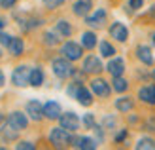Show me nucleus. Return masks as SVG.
Segmentation results:
<instances>
[{
	"instance_id": "obj_1",
	"label": "nucleus",
	"mask_w": 155,
	"mask_h": 150,
	"mask_svg": "<svg viewBox=\"0 0 155 150\" xmlns=\"http://www.w3.org/2000/svg\"><path fill=\"white\" fill-rule=\"evenodd\" d=\"M49 141H51L53 146L63 148V146H66L68 143H72V137L68 135V129H64V127H57V129H51V133H49Z\"/></svg>"
},
{
	"instance_id": "obj_2",
	"label": "nucleus",
	"mask_w": 155,
	"mask_h": 150,
	"mask_svg": "<svg viewBox=\"0 0 155 150\" xmlns=\"http://www.w3.org/2000/svg\"><path fill=\"white\" fill-rule=\"evenodd\" d=\"M51 67H53V72H55L57 78H68V76H72V72H74V68H72L70 63H68L66 57L64 59H55Z\"/></svg>"
},
{
	"instance_id": "obj_3",
	"label": "nucleus",
	"mask_w": 155,
	"mask_h": 150,
	"mask_svg": "<svg viewBox=\"0 0 155 150\" xmlns=\"http://www.w3.org/2000/svg\"><path fill=\"white\" fill-rule=\"evenodd\" d=\"M12 82L15 84V85H27V84H30V68L28 67H17L13 70V74H12Z\"/></svg>"
},
{
	"instance_id": "obj_4",
	"label": "nucleus",
	"mask_w": 155,
	"mask_h": 150,
	"mask_svg": "<svg viewBox=\"0 0 155 150\" xmlns=\"http://www.w3.org/2000/svg\"><path fill=\"white\" fill-rule=\"evenodd\" d=\"M59 120H61V127H64V129H68V131H76L78 127H80V118H78L74 112L61 114Z\"/></svg>"
},
{
	"instance_id": "obj_5",
	"label": "nucleus",
	"mask_w": 155,
	"mask_h": 150,
	"mask_svg": "<svg viewBox=\"0 0 155 150\" xmlns=\"http://www.w3.org/2000/svg\"><path fill=\"white\" fill-rule=\"evenodd\" d=\"M27 124H28L27 116H25V114H21V112H12L10 116H8V125H10L12 129H15V131L25 129V127H27Z\"/></svg>"
},
{
	"instance_id": "obj_6",
	"label": "nucleus",
	"mask_w": 155,
	"mask_h": 150,
	"mask_svg": "<svg viewBox=\"0 0 155 150\" xmlns=\"http://www.w3.org/2000/svg\"><path fill=\"white\" fill-rule=\"evenodd\" d=\"M61 51H63V55L68 61H76L81 57V46H78L76 42H66Z\"/></svg>"
},
{
	"instance_id": "obj_7",
	"label": "nucleus",
	"mask_w": 155,
	"mask_h": 150,
	"mask_svg": "<svg viewBox=\"0 0 155 150\" xmlns=\"http://www.w3.org/2000/svg\"><path fill=\"white\" fill-rule=\"evenodd\" d=\"M83 70L89 72V74H97V72L102 70V63H100V59L95 57V55H89V57L83 61Z\"/></svg>"
},
{
	"instance_id": "obj_8",
	"label": "nucleus",
	"mask_w": 155,
	"mask_h": 150,
	"mask_svg": "<svg viewBox=\"0 0 155 150\" xmlns=\"http://www.w3.org/2000/svg\"><path fill=\"white\" fill-rule=\"evenodd\" d=\"M91 89H93V93H95V95H98V97H108V95H110V85H108L102 78L93 80V82H91Z\"/></svg>"
},
{
	"instance_id": "obj_9",
	"label": "nucleus",
	"mask_w": 155,
	"mask_h": 150,
	"mask_svg": "<svg viewBox=\"0 0 155 150\" xmlns=\"http://www.w3.org/2000/svg\"><path fill=\"white\" fill-rule=\"evenodd\" d=\"M27 114L32 118V120H42L44 116V106L40 105V101H28L27 103Z\"/></svg>"
},
{
	"instance_id": "obj_10",
	"label": "nucleus",
	"mask_w": 155,
	"mask_h": 150,
	"mask_svg": "<svg viewBox=\"0 0 155 150\" xmlns=\"http://www.w3.org/2000/svg\"><path fill=\"white\" fill-rule=\"evenodd\" d=\"M110 34H112V38H115V40L125 42L127 36H129V30H127V27L123 25V23H114L110 27Z\"/></svg>"
},
{
	"instance_id": "obj_11",
	"label": "nucleus",
	"mask_w": 155,
	"mask_h": 150,
	"mask_svg": "<svg viewBox=\"0 0 155 150\" xmlns=\"http://www.w3.org/2000/svg\"><path fill=\"white\" fill-rule=\"evenodd\" d=\"M61 114H63V112H61V105H59V103L49 101V103L44 105V116H48L49 120H57Z\"/></svg>"
},
{
	"instance_id": "obj_12",
	"label": "nucleus",
	"mask_w": 155,
	"mask_h": 150,
	"mask_svg": "<svg viewBox=\"0 0 155 150\" xmlns=\"http://www.w3.org/2000/svg\"><path fill=\"white\" fill-rule=\"evenodd\" d=\"M138 97H140L144 103H148V105H155V85H144V88H140V91H138Z\"/></svg>"
},
{
	"instance_id": "obj_13",
	"label": "nucleus",
	"mask_w": 155,
	"mask_h": 150,
	"mask_svg": "<svg viewBox=\"0 0 155 150\" xmlns=\"http://www.w3.org/2000/svg\"><path fill=\"white\" fill-rule=\"evenodd\" d=\"M85 21H87L89 27H102L104 21H106V12H104V10H97L93 15H89Z\"/></svg>"
},
{
	"instance_id": "obj_14",
	"label": "nucleus",
	"mask_w": 155,
	"mask_h": 150,
	"mask_svg": "<svg viewBox=\"0 0 155 150\" xmlns=\"http://www.w3.org/2000/svg\"><path fill=\"white\" fill-rule=\"evenodd\" d=\"M74 97H76L78 103H80V105H83V106H89L91 103H93V97H91L89 89H85L83 85H78V89H76V95H74Z\"/></svg>"
},
{
	"instance_id": "obj_15",
	"label": "nucleus",
	"mask_w": 155,
	"mask_h": 150,
	"mask_svg": "<svg viewBox=\"0 0 155 150\" xmlns=\"http://www.w3.org/2000/svg\"><path fill=\"white\" fill-rule=\"evenodd\" d=\"M72 143L76 148H81V150H95L97 148V143L89 137H78V139H72Z\"/></svg>"
},
{
	"instance_id": "obj_16",
	"label": "nucleus",
	"mask_w": 155,
	"mask_h": 150,
	"mask_svg": "<svg viewBox=\"0 0 155 150\" xmlns=\"http://www.w3.org/2000/svg\"><path fill=\"white\" fill-rule=\"evenodd\" d=\"M91 0H78V2L74 4V13L76 15H81V17H85L89 12H91Z\"/></svg>"
},
{
	"instance_id": "obj_17",
	"label": "nucleus",
	"mask_w": 155,
	"mask_h": 150,
	"mask_svg": "<svg viewBox=\"0 0 155 150\" xmlns=\"http://www.w3.org/2000/svg\"><path fill=\"white\" fill-rule=\"evenodd\" d=\"M108 70H110L112 76H121L123 70H125V63H123V59H112L108 63Z\"/></svg>"
},
{
	"instance_id": "obj_18",
	"label": "nucleus",
	"mask_w": 155,
	"mask_h": 150,
	"mask_svg": "<svg viewBox=\"0 0 155 150\" xmlns=\"http://www.w3.org/2000/svg\"><path fill=\"white\" fill-rule=\"evenodd\" d=\"M136 55H138V59H140V61L144 63V65H151V63H153L151 50H150V48H146V46H138Z\"/></svg>"
},
{
	"instance_id": "obj_19",
	"label": "nucleus",
	"mask_w": 155,
	"mask_h": 150,
	"mask_svg": "<svg viewBox=\"0 0 155 150\" xmlns=\"http://www.w3.org/2000/svg\"><path fill=\"white\" fill-rule=\"evenodd\" d=\"M8 50H10L12 55H21L23 53V40H21V38H13L12 36L10 44H8Z\"/></svg>"
},
{
	"instance_id": "obj_20",
	"label": "nucleus",
	"mask_w": 155,
	"mask_h": 150,
	"mask_svg": "<svg viewBox=\"0 0 155 150\" xmlns=\"http://www.w3.org/2000/svg\"><path fill=\"white\" fill-rule=\"evenodd\" d=\"M42 82H44V72L40 68H32L30 70V85L38 88V85H42Z\"/></svg>"
},
{
	"instance_id": "obj_21",
	"label": "nucleus",
	"mask_w": 155,
	"mask_h": 150,
	"mask_svg": "<svg viewBox=\"0 0 155 150\" xmlns=\"http://www.w3.org/2000/svg\"><path fill=\"white\" fill-rule=\"evenodd\" d=\"M81 44H83V48L93 50V48L97 46V36L93 34V33H83V36H81Z\"/></svg>"
},
{
	"instance_id": "obj_22",
	"label": "nucleus",
	"mask_w": 155,
	"mask_h": 150,
	"mask_svg": "<svg viewBox=\"0 0 155 150\" xmlns=\"http://www.w3.org/2000/svg\"><path fill=\"white\" fill-rule=\"evenodd\" d=\"M115 108H117L119 112H129V110L133 108V101L129 97H121V99H117V103H115Z\"/></svg>"
},
{
	"instance_id": "obj_23",
	"label": "nucleus",
	"mask_w": 155,
	"mask_h": 150,
	"mask_svg": "<svg viewBox=\"0 0 155 150\" xmlns=\"http://www.w3.org/2000/svg\"><path fill=\"white\" fill-rule=\"evenodd\" d=\"M129 88V84H127V80H123L121 76H114V89L115 91H119V93H123Z\"/></svg>"
},
{
	"instance_id": "obj_24",
	"label": "nucleus",
	"mask_w": 155,
	"mask_h": 150,
	"mask_svg": "<svg viewBox=\"0 0 155 150\" xmlns=\"http://www.w3.org/2000/svg\"><path fill=\"white\" fill-rule=\"evenodd\" d=\"M136 148L138 150H155V141L153 139H140Z\"/></svg>"
},
{
	"instance_id": "obj_25",
	"label": "nucleus",
	"mask_w": 155,
	"mask_h": 150,
	"mask_svg": "<svg viewBox=\"0 0 155 150\" xmlns=\"http://www.w3.org/2000/svg\"><path fill=\"white\" fill-rule=\"evenodd\" d=\"M57 30H59V34H63V36H70L72 27L68 25L66 21H59V23H57Z\"/></svg>"
},
{
	"instance_id": "obj_26",
	"label": "nucleus",
	"mask_w": 155,
	"mask_h": 150,
	"mask_svg": "<svg viewBox=\"0 0 155 150\" xmlns=\"http://www.w3.org/2000/svg\"><path fill=\"white\" fill-rule=\"evenodd\" d=\"M115 53V50L112 48V44L108 42H100V55H104V57H112Z\"/></svg>"
},
{
	"instance_id": "obj_27",
	"label": "nucleus",
	"mask_w": 155,
	"mask_h": 150,
	"mask_svg": "<svg viewBox=\"0 0 155 150\" xmlns=\"http://www.w3.org/2000/svg\"><path fill=\"white\" fill-rule=\"evenodd\" d=\"M63 2H64V0H44V6L49 8V10H55V8H59Z\"/></svg>"
},
{
	"instance_id": "obj_28",
	"label": "nucleus",
	"mask_w": 155,
	"mask_h": 150,
	"mask_svg": "<svg viewBox=\"0 0 155 150\" xmlns=\"http://www.w3.org/2000/svg\"><path fill=\"white\" fill-rule=\"evenodd\" d=\"M83 124H85V127H95V118H93V114H87L83 118Z\"/></svg>"
},
{
	"instance_id": "obj_29",
	"label": "nucleus",
	"mask_w": 155,
	"mask_h": 150,
	"mask_svg": "<svg viewBox=\"0 0 155 150\" xmlns=\"http://www.w3.org/2000/svg\"><path fill=\"white\" fill-rule=\"evenodd\" d=\"M45 44L48 46H55L57 44V38H55V34H51V33H45Z\"/></svg>"
},
{
	"instance_id": "obj_30",
	"label": "nucleus",
	"mask_w": 155,
	"mask_h": 150,
	"mask_svg": "<svg viewBox=\"0 0 155 150\" xmlns=\"http://www.w3.org/2000/svg\"><path fill=\"white\" fill-rule=\"evenodd\" d=\"M17 150H34V145L32 143H19Z\"/></svg>"
},
{
	"instance_id": "obj_31",
	"label": "nucleus",
	"mask_w": 155,
	"mask_h": 150,
	"mask_svg": "<svg viewBox=\"0 0 155 150\" xmlns=\"http://www.w3.org/2000/svg\"><path fill=\"white\" fill-rule=\"evenodd\" d=\"M129 8H133V10L142 8V0H129Z\"/></svg>"
},
{
	"instance_id": "obj_32",
	"label": "nucleus",
	"mask_w": 155,
	"mask_h": 150,
	"mask_svg": "<svg viewBox=\"0 0 155 150\" xmlns=\"http://www.w3.org/2000/svg\"><path fill=\"white\" fill-rule=\"evenodd\" d=\"M10 40H12V36H8L6 33H0V44L8 46V44H10Z\"/></svg>"
},
{
	"instance_id": "obj_33",
	"label": "nucleus",
	"mask_w": 155,
	"mask_h": 150,
	"mask_svg": "<svg viewBox=\"0 0 155 150\" xmlns=\"http://www.w3.org/2000/svg\"><path fill=\"white\" fill-rule=\"evenodd\" d=\"M13 4H15V0H0L2 8H13Z\"/></svg>"
},
{
	"instance_id": "obj_34",
	"label": "nucleus",
	"mask_w": 155,
	"mask_h": 150,
	"mask_svg": "<svg viewBox=\"0 0 155 150\" xmlns=\"http://www.w3.org/2000/svg\"><path fill=\"white\" fill-rule=\"evenodd\" d=\"M115 122H114V118H110V116H108V118H104V125H108V127H110V125H114Z\"/></svg>"
},
{
	"instance_id": "obj_35",
	"label": "nucleus",
	"mask_w": 155,
	"mask_h": 150,
	"mask_svg": "<svg viewBox=\"0 0 155 150\" xmlns=\"http://www.w3.org/2000/svg\"><path fill=\"white\" fill-rule=\"evenodd\" d=\"M125 135H127V131H125V129H123V131L119 133V135H117V137H115V141H117V143H119V141H123V139H125Z\"/></svg>"
},
{
	"instance_id": "obj_36",
	"label": "nucleus",
	"mask_w": 155,
	"mask_h": 150,
	"mask_svg": "<svg viewBox=\"0 0 155 150\" xmlns=\"http://www.w3.org/2000/svg\"><path fill=\"white\" fill-rule=\"evenodd\" d=\"M0 85H4V72L0 70Z\"/></svg>"
},
{
	"instance_id": "obj_37",
	"label": "nucleus",
	"mask_w": 155,
	"mask_h": 150,
	"mask_svg": "<svg viewBox=\"0 0 155 150\" xmlns=\"http://www.w3.org/2000/svg\"><path fill=\"white\" fill-rule=\"evenodd\" d=\"M6 25V23H4V19H0V27H4Z\"/></svg>"
},
{
	"instance_id": "obj_38",
	"label": "nucleus",
	"mask_w": 155,
	"mask_h": 150,
	"mask_svg": "<svg viewBox=\"0 0 155 150\" xmlns=\"http://www.w3.org/2000/svg\"><path fill=\"white\" fill-rule=\"evenodd\" d=\"M151 38H153V46H155V33H153V36H151Z\"/></svg>"
},
{
	"instance_id": "obj_39",
	"label": "nucleus",
	"mask_w": 155,
	"mask_h": 150,
	"mask_svg": "<svg viewBox=\"0 0 155 150\" xmlns=\"http://www.w3.org/2000/svg\"><path fill=\"white\" fill-rule=\"evenodd\" d=\"M153 78H155V72H153Z\"/></svg>"
}]
</instances>
